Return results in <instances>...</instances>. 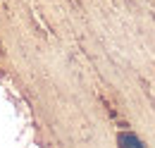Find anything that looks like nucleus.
Returning a JSON list of instances; mask_svg holds the SVG:
<instances>
[{"label": "nucleus", "instance_id": "obj_1", "mask_svg": "<svg viewBox=\"0 0 155 148\" xmlns=\"http://www.w3.org/2000/svg\"><path fill=\"white\" fill-rule=\"evenodd\" d=\"M117 141H119V148H146L143 141L136 136L134 131H119Z\"/></svg>", "mask_w": 155, "mask_h": 148}]
</instances>
